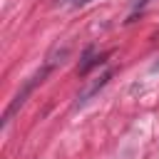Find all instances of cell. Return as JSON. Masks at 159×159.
<instances>
[{"instance_id":"3","label":"cell","mask_w":159,"mask_h":159,"mask_svg":"<svg viewBox=\"0 0 159 159\" xmlns=\"http://www.w3.org/2000/svg\"><path fill=\"white\" fill-rule=\"evenodd\" d=\"M152 0H137V5H134V10H144L147 5H149Z\"/></svg>"},{"instance_id":"2","label":"cell","mask_w":159,"mask_h":159,"mask_svg":"<svg viewBox=\"0 0 159 159\" xmlns=\"http://www.w3.org/2000/svg\"><path fill=\"white\" fill-rule=\"evenodd\" d=\"M109 77H112V72H107V75H102L97 82H92V84H89V87H87V89H84V92L77 97L75 107H84V104H87V102H89V99H92V97H94V94H97V92H99V89H102V87L109 82Z\"/></svg>"},{"instance_id":"4","label":"cell","mask_w":159,"mask_h":159,"mask_svg":"<svg viewBox=\"0 0 159 159\" xmlns=\"http://www.w3.org/2000/svg\"><path fill=\"white\" fill-rule=\"evenodd\" d=\"M87 2H92V0H77V5H87Z\"/></svg>"},{"instance_id":"5","label":"cell","mask_w":159,"mask_h":159,"mask_svg":"<svg viewBox=\"0 0 159 159\" xmlns=\"http://www.w3.org/2000/svg\"><path fill=\"white\" fill-rule=\"evenodd\" d=\"M60 2H70V0H60Z\"/></svg>"},{"instance_id":"1","label":"cell","mask_w":159,"mask_h":159,"mask_svg":"<svg viewBox=\"0 0 159 159\" xmlns=\"http://www.w3.org/2000/svg\"><path fill=\"white\" fill-rule=\"evenodd\" d=\"M50 70H52V65H45L42 70H37V72H35V75H32V77H30V80H27V82H25V84L20 87V92H17L15 97H12V102L7 104L5 114H2V127H5V124H10L12 114H15V112H17V109H20L22 104H25V99L30 97V92H32V89H35V87H37V84H40V82H42V80H45L47 75H50Z\"/></svg>"}]
</instances>
